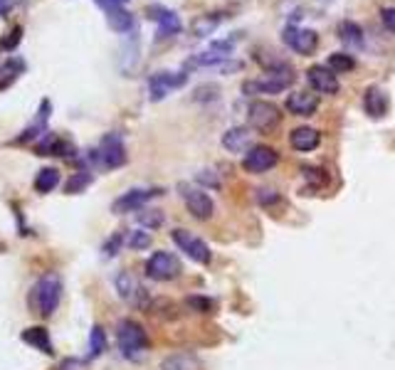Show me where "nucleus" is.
<instances>
[{"mask_svg": "<svg viewBox=\"0 0 395 370\" xmlns=\"http://www.w3.org/2000/svg\"><path fill=\"white\" fill-rule=\"evenodd\" d=\"M294 70L287 62H274L267 65V77L262 80H249L242 85V94L247 97H257V94H282L284 89L294 85Z\"/></svg>", "mask_w": 395, "mask_h": 370, "instance_id": "nucleus-1", "label": "nucleus"}, {"mask_svg": "<svg viewBox=\"0 0 395 370\" xmlns=\"http://www.w3.org/2000/svg\"><path fill=\"white\" fill-rule=\"evenodd\" d=\"M117 338H119V348H121L124 358H129V361H139L148 348V336H146V331H144V326L131 319H124L121 324H119Z\"/></svg>", "mask_w": 395, "mask_h": 370, "instance_id": "nucleus-2", "label": "nucleus"}, {"mask_svg": "<svg viewBox=\"0 0 395 370\" xmlns=\"http://www.w3.org/2000/svg\"><path fill=\"white\" fill-rule=\"evenodd\" d=\"M62 296V279L57 274H45L38 284L33 286V306L38 309V314L52 316L60 304Z\"/></svg>", "mask_w": 395, "mask_h": 370, "instance_id": "nucleus-3", "label": "nucleus"}, {"mask_svg": "<svg viewBox=\"0 0 395 370\" xmlns=\"http://www.w3.org/2000/svg\"><path fill=\"white\" fill-rule=\"evenodd\" d=\"M92 160L104 170H114L119 165L126 163V148H124V141L119 134H107L102 138L97 151H92Z\"/></svg>", "mask_w": 395, "mask_h": 370, "instance_id": "nucleus-4", "label": "nucleus"}, {"mask_svg": "<svg viewBox=\"0 0 395 370\" xmlns=\"http://www.w3.org/2000/svg\"><path fill=\"white\" fill-rule=\"evenodd\" d=\"M247 121L254 131L272 134L279 126V121H282V111L272 102H252L247 111Z\"/></svg>", "mask_w": 395, "mask_h": 370, "instance_id": "nucleus-5", "label": "nucleus"}, {"mask_svg": "<svg viewBox=\"0 0 395 370\" xmlns=\"http://www.w3.org/2000/svg\"><path fill=\"white\" fill-rule=\"evenodd\" d=\"M180 274V262L173 252H153L146 262V277L153 281H171Z\"/></svg>", "mask_w": 395, "mask_h": 370, "instance_id": "nucleus-6", "label": "nucleus"}, {"mask_svg": "<svg viewBox=\"0 0 395 370\" xmlns=\"http://www.w3.org/2000/svg\"><path fill=\"white\" fill-rule=\"evenodd\" d=\"M180 195H183L185 207H188V212L195 220H210L212 212H215V202H212V197L202 187L180 185Z\"/></svg>", "mask_w": 395, "mask_h": 370, "instance_id": "nucleus-7", "label": "nucleus"}, {"mask_svg": "<svg viewBox=\"0 0 395 370\" xmlns=\"http://www.w3.org/2000/svg\"><path fill=\"white\" fill-rule=\"evenodd\" d=\"M171 237H173V242L178 244L180 252L188 254L193 262H198V264L210 262V247H207V244L202 242L198 234H193L190 230H180V227H178V230L171 232Z\"/></svg>", "mask_w": 395, "mask_h": 370, "instance_id": "nucleus-8", "label": "nucleus"}, {"mask_svg": "<svg viewBox=\"0 0 395 370\" xmlns=\"http://www.w3.org/2000/svg\"><path fill=\"white\" fill-rule=\"evenodd\" d=\"M277 163H279V153L274 148H269V146H252L245 153V158H242L245 170L254 175L267 173V170H272Z\"/></svg>", "mask_w": 395, "mask_h": 370, "instance_id": "nucleus-9", "label": "nucleus"}, {"mask_svg": "<svg viewBox=\"0 0 395 370\" xmlns=\"http://www.w3.org/2000/svg\"><path fill=\"white\" fill-rule=\"evenodd\" d=\"M185 82H188V72H158V75H153L148 80L151 102H161L173 89L183 87Z\"/></svg>", "mask_w": 395, "mask_h": 370, "instance_id": "nucleus-10", "label": "nucleus"}, {"mask_svg": "<svg viewBox=\"0 0 395 370\" xmlns=\"http://www.w3.org/2000/svg\"><path fill=\"white\" fill-rule=\"evenodd\" d=\"M282 38H284V43H287V47H292L296 55H314L316 45H319L316 30L299 28V25H287Z\"/></svg>", "mask_w": 395, "mask_h": 370, "instance_id": "nucleus-11", "label": "nucleus"}, {"mask_svg": "<svg viewBox=\"0 0 395 370\" xmlns=\"http://www.w3.org/2000/svg\"><path fill=\"white\" fill-rule=\"evenodd\" d=\"M94 3L104 10L112 30H117V33H131L134 30V15L124 8V3H119V0H94Z\"/></svg>", "mask_w": 395, "mask_h": 370, "instance_id": "nucleus-12", "label": "nucleus"}, {"mask_svg": "<svg viewBox=\"0 0 395 370\" xmlns=\"http://www.w3.org/2000/svg\"><path fill=\"white\" fill-rule=\"evenodd\" d=\"M146 13H148V18L158 25V33H156L158 40L173 38V35L180 33V18L171 8H166V5H148Z\"/></svg>", "mask_w": 395, "mask_h": 370, "instance_id": "nucleus-13", "label": "nucleus"}, {"mask_svg": "<svg viewBox=\"0 0 395 370\" xmlns=\"http://www.w3.org/2000/svg\"><path fill=\"white\" fill-rule=\"evenodd\" d=\"M306 80H309L311 89L319 92V94H329V97H334V94H339V89H341L336 72L329 70V67H324V65L309 67V70H306Z\"/></svg>", "mask_w": 395, "mask_h": 370, "instance_id": "nucleus-14", "label": "nucleus"}, {"mask_svg": "<svg viewBox=\"0 0 395 370\" xmlns=\"http://www.w3.org/2000/svg\"><path fill=\"white\" fill-rule=\"evenodd\" d=\"M156 195H161L158 187H134V190L124 192L119 200H114L112 210L114 212H134V210H141L148 200H153Z\"/></svg>", "mask_w": 395, "mask_h": 370, "instance_id": "nucleus-15", "label": "nucleus"}, {"mask_svg": "<svg viewBox=\"0 0 395 370\" xmlns=\"http://www.w3.org/2000/svg\"><path fill=\"white\" fill-rule=\"evenodd\" d=\"M319 109V97L311 92H292L287 97V111L294 116H311Z\"/></svg>", "mask_w": 395, "mask_h": 370, "instance_id": "nucleus-16", "label": "nucleus"}, {"mask_svg": "<svg viewBox=\"0 0 395 370\" xmlns=\"http://www.w3.org/2000/svg\"><path fill=\"white\" fill-rule=\"evenodd\" d=\"M321 143V136L316 129L311 126H299L294 129L292 134H289V146H292L294 151H299V153H309V151H316Z\"/></svg>", "mask_w": 395, "mask_h": 370, "instance_id": "nucleus-17", "label": "nucleus"}, {"mask_svg": "<svg viewBox=\"0 0 395 370\" xmlns=\"http://www.w3.org/2000/svg\"><path fill=\"white\" fill-rule=\"evenodd\" d=\"M363 109L371 119H381L388 114V94L381 87H368L363 94Z\"/></svg>", "mask_w": 395, "mask_h": 370, "instance_id": "nucleus-18", "label": "nucleus"}, {"mask_svg": "<svg viewBox=\"0 0 395 370\" xmlns=\"http://www.w3.org/2000/svg\"><path fill=\"white\" fill-rule=\"evenodd\" d=\"M222 146H225L230 153H247V151L252 148V134H249V129L235 126L227 134H222Z\"/></svg>", "mask_w": 395, "mask_h": 370, "instance_id": "nucleus-19", "label": "nucleus"}, {"mask_svg": "<svg viewBox=\"0 0 395 370\" xmlns=\"http://www.w3.org/2000/svg\"><path fill=\"white\" fill-rule=\"evenodd\" d=\"M117 289H119V294H121V299L131 301V304H141V299L146 296V291H144L141 286L134 281L131 274H126V272L117 277Z\"/></svg>", "mask_w": 395, "mask_h": 370, "instance_id": "nucleus-20", "label": "nucleus"}, {"mask_svg": "<svg viewBox=\"0 0 395 370\" xmlns=\"http://www.w3.org/2000/svg\"><path fill=\"white\" fill-rule=\"evenodd\" d=\"M339 38H341V43L348 45V47H363L361 25L351 23V20H344V23L339 25Z\"/></svg>", "mask_w": 395, "mask_h": 370, "instance_id": "nucleus-21", "label": "nucleus"}, {"mask_svg": "<svg viewBox=\"0 0 395 370\" xmlns=\"http://www.w3.org/2000/svg\"><path fill=\"white\" fill-rule=\"evenodd\" d=\"M225 20V15L220 13H212V15H202V18H198L193 23V33L198 35V38H207V35L212 33V30L217 28V25Z\"/></svg>", "mask_w": 395, "mask_h": 370, "instance_id": "nucleus-22", "label": "nucleus"}, {"mask_svg": "<svg viewBox=\"0 0 395 370\" xmlns=\"http://www.w3.org/2000/svg\"><path fill=\"white\" fill-rule=\"evenodd\" d=\"M326 67H329V70H334L336 75H346V72L356 70V60H353L351 55H346V52H334V55H329Z\"/></svg>", "mask_w": 395, "mask_h": 370, "instance_id": "nucleus-23", "label": "nucleus"}, {"mask_svg": "<svg viewBox=\"0 0 395 370\" xmlns=\"http://www.w3.org/2000/svg\"><path fill=\"white\" fill-rule=\"evenodd\" d=\"M25 343H30V346L35 348H43L45 353H52V343H50V336L45 328H28V331L23 333Z\"/></svg>", "mask_w": 395, "mask_h": 370, "instance_id": "nucleus-24", "label": "nucleus"}, {"mask_svg": "<svg viewBox=\"0 0 395 370\" xmlns=\"http://www.w3.org/2000/svg\"><path fill=\"white\" fill-rule=\"evenodd\" d=\"M57 183H60V173H57L55 168H43V170L38 173V178H35V187H38L40 192L55 190Z\"/></svg>", "mask_w": 395, "mask_h": 370, "instance_id": "nucleus-25", "label": "nucleus"}, {"mask_svg": "<svg viewBox=\"0 0 395 370\" xmlns=\"http://www.w3.org/2000/svg\"><path fill=\"white\" fill-rule=\"evenodd\" d=\"M104 348H107V336H104V328L94 326L92 328V336H90V356H102Z\"/></svg>", "mask_w": 395, "mask_h": 370, "instance_id": "nucleus-26", "label": "nucleus"}, {"mask_svg": "<svg viewBox=\"0 0 395 370\" xmlns=\"http://www.w3.org/2000/svg\"><path fill=\"white\" fill-rule=\"evenodd\" d=\"M148 244H151V234L146 230H136L129 237V247L131 249H146Z\"/></svg>", "mask_w": 395, "mask_h": 370, "instance_id": "nucleus-27", "label": "nucleus"}, {"mask_svg": "<svg viewBox=\"0 0 395 370\" xmlns=\"http://www.w3.org/2000/svg\"><path fill=\"white\" fill-rule=\"evenodd\" d=\"M90 180H92V175L90 173H80V175H75V178L67 183V192H77V190H85L87 185H90Z\"/></svg>", "mask_w": 395, "mask_h": 370, "instance_id": "nucleus-28", "label": "nucleus"}, {"mask_svg": "<svg viewBox=\"0 0 395 370\" xmlns=\"http://www.w3.org/2000/svg\"><path fill=\"white\" fill-rule=\"evenodd\" d=\"M139 220H141L144 225H148V227H156V225H161V222H163V215H161L158 210H146L141 217H139Z\"/></svg>", "mask_w": 395, "mask_h": 370, "instance_id": "nucleus-29", "label": "nucleus"}, {"mask_svg": "<svg viewBox=\"0 0 395 370\" xmlns=\"http://www.w3.org/2000/svg\"><path fill=\"white\" fill-rule=\"evenodd\" d=\"M381 20L391 33H395V8H383L381 10Z\"/></svg>", "mask_w": 395, "mask_h": 370, "instance_id": "nucleus-30", "label": "nucleus"}, {"mask_svg": "<svg viewBox=\"0 0 395 370\" xmlns=\"http://www.w3.org/2000/svg\"><path fill=\"white\" fill-rule=\"evenodd\" d=\"M188 304H190V306H195L198 311H207V309H210V306H212V301H210V299H200V296H190Z\"/></svg>", "mask_w": 395, "mask_h": 370, "instance_id": "nucleus-31", "label": "nucleus"}, {"mask_svg": "<svg viewBox=\"0 0 395 370\" xmlns=\"http://www.w3.org/2000/svg\"><path fill=\"white\" fill-rule=\"evenodd\" d=\"M10 5H13V3H10V0H0V15H5V13H8V10H10Z\"/></svg>", "mask_w": 395, "mask_h": 370, "instance_id": "nucleus-32", "label": "nucleus"}, {"mask_svg": "<svg viewBox=\"0 0 395 370\" xmlns=\"http://www.w3.org/2000/svg\"><path fill=\"white\" fill-rule=\"evenodd\" d=\"M119 3H126V0H119Z\"/></svg>", "mask_w": 395, "mask_h": 370, "instance_id": "nucleus-33", "label": "nucleus"}]
</instances>
